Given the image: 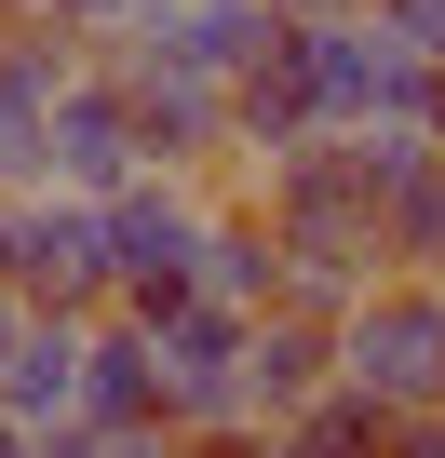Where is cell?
<instances>
[{"mask_svg": "<svg viewBox=\"0 0 445 458\" xmlns=\"http://www.w3.org/2000/svg\"><path fill=\"white\" fill-rule=\"evenodd\" d=\"M55 81H68V28L55 14H0V202L41 189V122H55Z\"/></svg>", "mask_w": 445, "mask_h": 458, "instance_id": "obj_7", "label": "cell"}, {"mask_svg": "<svg viewBox=\"0 0 445 458\" xmlns=\"http://www.w3.org/2000/svg\"><path fill=\"white\" fill-rule=\"evenodd\" d=\"M338 391H364L378 418H445V284L432 270H378L338 310Z\"/></svg>", "mask_w": 445, "mask_h": 458, "instance_id": "obj_1", "label": "cell"}, {"mask_svg": "<svg viewBox=\"0 0 445 458\" xmlns=\"http://www.w3.org/2000/svg\"><path fill=\"white\" fill-rule=\"evenodd\" d=\"M270 41H284V28L257 14V0H149L122 68H162V81H189V95H230Z\"/></svg>", "mask_w": 445, "mask_h": 458, "instance_id": "obj_5", "label": "cell"}, {"mask_svg": "<svg viewBox=\"0 0 445 458\" xmlns=\"http://www.w3.org/2000/svg\"><path fill=\"white\" fill-rule=\"evenodd\" d=\"M95 229H108V297H122V310H175L189 270H202V229H216V216H202L175 175H135V189L95 202Z\"/></svg>", "mask_w": 445, "mask_h": 458, "instance_id": "obj_4", "label": "cell"}, {"mask_svg": "<svg viewBox=\"0 0 445 458\" xmlns=\"http://www.w3.org/2000/svg\"><path fill=\"white\" fill-rule=\"evenodd\" d=\"M270 284H284L270 229H257V216H216V229H202V270H189V297H202V310H270Z\"/></svg>", "mask_w": 445, "mask_h": 458, "instance_id": "obj_12", "label": "cell"}, {"mask_svg": "<svg viewBox=\"0 0 445 458\" xmlns=\"http://www.w3.org/2000/svg\"><path fill=\"white\" fill-rule=\"evenodd\" d=\"M81 431H162V391H149V337L135 324H81Z\"/></svg>", "mask_w": 445, "mask_h": 458, "instance_id": "obj_10", "label": "cell"}, {"mask_svg": "<svg viewBox=\"0 0 445 458\" xmlns=\"http://www.w3.org/2000/svg\"><path fill=\"white\" fill-rule=\"evenodd\" d=\"M135 337H149V391H162V431H257V404H244V310H202V297H175V310H122Z\"/></svg>", "mask_w": 445, "mask_h": 458, "instance_id": "obj_2", "label": "cell"}, {"mask_svg": "<svg viewBox=\"0 0 445 458\" xmlns=\"http://www.w3.org/2000/svg\"><path fill=\"white\" fill-rule=\"evenodd\" d=\"M175 458H270L257 431H202V445H175Z\"/></svg>", "mask_w": 445, "mask_h": 458, "instance_id": "obj_16", "label": "cell"}, {"mask_svg": "<svg viewBox=\"0 0 445 458\" xmlns=\"http://www.w3.org/2000/svg\"><path fill=\"white\" fill-rule=\"evenodd\" d=\"M28 14H55V28H122V14H149V0H28Z\"/></svg>", "mask_w": 445, "mask_h": 458, "instance_id": "obj_14", "label": "cell"}, {"mask_svg": "<svg viewBox=\"0 0 445 458\" xmlns=\"http://www.w3.org/2000/svg\"><path fill=\"white\" fill-rule=\"evenodd\" d=\"M391 458H445V418H405V431H391Z\"/></svg>", "mask_w": 445, "mask_h": 458, "instance_id": "obj_17", "label": "cell"}, {"mask_svg": "<svg viewBox=\"0 0 445 458\" xmlns=\"http://www.w3.org/2000/svg\"><path fill=\"white\" fill-rule=\"evenodd\" d=\"M324 377H338V324L324 310H244V404L257 418H297Z\"/></svg>", "mask_w": 445, "mask_h": 458, "instance_id": "obj_9", "label": "cell"}, {"mask_svg": "<svg viewBox=\"0 0 445 458\" xmlns=\"http://www.w3.org/2000/svg\"><path fill=\"white\" fill-rule=\"evenodd\" d=\"M0 458H28V431H14V418H0Z\"/></svg>", "mask_w": 445, "mask_h": 458, "instance_id": "obj_18", "label": "cell"}, {"mask_svg": "<svg viewBox=\"0 0 445 458\" xmlns=\"http://www.w3.org/2000/svg\"><path fill=\"white\" fill-rule=\"evenodd\" d=\"M0 418H14L28 445L81 418V324H55V310H28L14 337H0Z\"/></svg>", "mask_w": 445, "mask_h": 458, "instance_id": "obj_8", "label": "cell"}, {"mask_svg": "<svg viewBox=\"0 0 445 458\" xmlns=\"http://www.w3.org/2000/svg\"><path fill=\"white\" fill-rule=\"evenodd\" d=\"M0 270H14V297L55 310V324L122 310V297H108V229H95V202H68V189H14V202H0Z\"/></svg>", "mask_w": 445, "mask_h": 458, "instance_id": "obj_3", "label": "cell"}, {"mask_svg": "<svg viewBox=\"0 0 445 458\" xmlns=\"http://www.w3.org/2000/svg\"><path fill=\"white\" fill-rule=\"evenodd\" d=\"M270 28H338V14H364V0H257Z\"/></svg>", "mask_w": 445, "mask_h": 458, "instance_id": "obj_15", "label": "cell"}, {"mask_svg": "<svg viewBox=\"0 0 445 458\" xmlns=\"http://www.w3.org/2000/svg\"><path fill=\"white\" fill-rule=\"evenodd\" d=\"M28 458H175V431H81V418H68V431H41Z\"/></svg>", "mask_w": 445, "mask_h": 458, "instance_id": "obj_13", "label": "cell"}, {"mask_svg": "<svg viewBox=\"0 0 445 458\" xmlns=\"http://www.w3.org/2000/svg\"><path fill=\"white\" fill-rule=\"evenodd\" d=\"M135 175H149V148H135L122 81H108V68H68V81H55V122H41V189L108 202V189H135Z\"/></svg>", "mask_w": 445, "mask_h": 458, "instance_id": "obj_6", "label": "cell"}, {"mask_svg": "<svg viewBox=\"0 0 445 458\" xmlns=\"http://www.w3.org/2000/svg\"><path fill=\"white\" fill-rule=\"evenodd\" d=\"M391 431H405V418H378L364 391H338V377H324L297 418H270V458H391Z\"/></svg>", "mask_w": 445, "mask_h": 458, "instance_id": "obj_11", "label": "cell"}]
</instances>
